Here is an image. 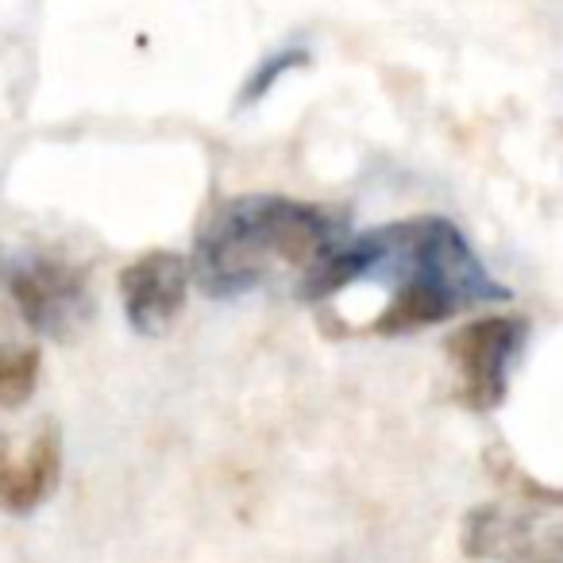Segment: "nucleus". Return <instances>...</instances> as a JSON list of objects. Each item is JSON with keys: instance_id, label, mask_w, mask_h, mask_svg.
Returning a JSON list of instances; mask_svg holds the SVG:
<instances>
[{"instance_id": "7ed1b4c3", "label": "nucleus", "mask_w": 563, "mask_h": 563, "mask_svg": "<svg viewBox=\"0 0 563 563\" xmlns=\"http://www.w3.org/2000/svg\"><path fill=\"white\" fill-rule=\"evenodd\" d=\"M0 290L20 321L47 340H66L89 317L86 274L51 251H0Z\"/></svg>"}, {"instance_id": "423d86ee", "label": "nucleus", "mask_w": 563, "mask_h": 563, "mask_svg": "<svg viewBox=\"0 0 563 563\" xmlns=\"http://www.w3.org/2000/svg\"><path fill=\"white\" fill-rule=\"evenodd\" d=\"M63 478V440L58 429L32 432L24 444H0V509L32 514L55 494Z\"/></svg>"}, {"instance_id": "f03ea898", "label": "nucleus", "mask_w": 563, "mask_h": 563, "mask_svg": "<svg viewBox=\"0 0 563 563\" xmlns=\"http://www.w3.org/2000/svg\"><path fill=\"white\" fill-rule=\"evenodd\" d=\"M347 240V224L324 205L286 194H243L212 209L194 240L189 278L209 298H243L271 282H301Z\"/></svg>"}, {"instance_id": "f257e3e1", "label": "nucleus", "mask_w": 563, "mask_h": 563, "mask_svg": "<svg viewBox=\"0 0 563 563\" xmlns=\"http://www.w3.org/2000/svg\"><path fill=\"white\" fill-rule=\"evenodd\" d=\"M363 290H378V306L347 329L355 336H406L509 301V290L448 217H409L347 235L298 286L309 306H332Z\"/></svg>"}, {"instance_id": "0eeeda50", "label": "nucleus", "mask_w": 563, "mask_h": 563, "mask_svg": "<svg viewBox=\"0 0 563 563\" xmlns=\"http://www.w3.org/2000/svg\"><path fill=\"white\" fill-rule=\"evenodd\" d=\"M40 383V347L0 329V406H24Z\"/></svg>"}, {"instance_id": "6e6552de", "label": "nucleus", "mask_w": 563, "mask_h": 563, "mask_svg": "<svg viewBox=\"0 0 563 563\" xmlns=\"http://www.w3.org/2000/svg\"><path fill=\"white\" fill-rule=\"evenodd\" d=\"M309 63V51L306 47H290V51H278V55H271L266 63H258L255 66V74L247 78V86H243V104H251V101H263L266 93L274 89V81L282 78V74H290V70H298V66H306Z\"/></svg>"}, {"instance_id": "39448f33", "label": "nucleus", "mask_w": 563, "mask_h": 563, "mask_svg": "<svg viewBox=\"0 0 563 563\" xmlns=\"http://www.w3.org/2000/svg\"><path fill=\"white\" fill-rule=\"evenodd\" d=\"M194 278H189V263L174 251H147L132 266L120 271V301H124V317L132 332L155 340L178 321L186 309Z\"/></svg>"}, {"instance_id": "20e7f679", "label": "nucleus", "mask_w": 563, "mask_h": 563, "mask_svg": "<svg viewBox=\"0 0 563 563\" xmlns=\"http://www.w3.org/2000/svg\"><path fill=\"white\" fill-rule=\"evenodd\" d=\"M525 336H529V324L521 317L490 313L463 324L448 340V360H452L463 406L486 413V409H498L506 401L509 375H514Z\"/></svg>"}]
</instances>
